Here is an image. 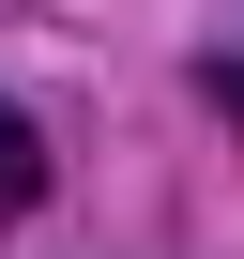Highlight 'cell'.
Listing matches in <instances>:
<instances>
[{"label": "cell", "instance_id": "1", "mask_svg": "<svg viewBox=\"0 0 244 259\" xmlns=\"http://www.w3.org/2000/svg\"><path fill=\"white\" fill-rule=\"evenodd\" d=\"M31 198H46V138L0 107V213H31Z\"/></svg>", "mask_w": 244, "mask_h": 259}]
</instances>
